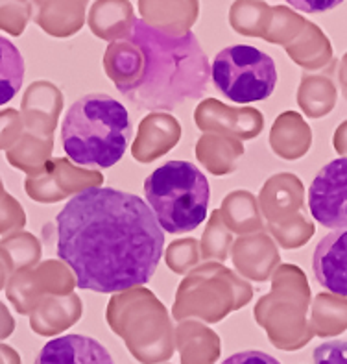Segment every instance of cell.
Masks as SVG:
<instances>
[{"label":"cell","mask_w":347,"mask_h":364,"mask_svg":"<svg viewBox=\"0 0 347 364\" xmlns=\"http://www.w3.org/2000/svg\"><path fill=\"white\" fill-rule=\"evenodd\" d=\"M57 257L84 291L113 294L153 277L165 233L141 196L111 187L78 193L56 217Z\"/></svg>","instance_id":"6da1fadb"},{"label":"cell","mask_w":347,"mask_h":364,"mask_svg":"<svg viewBox=\"0 0 347 364\" xmlns=\"http://www.w3.org/2000/svg\"><path fill=\"white\" fill-rule=\"evenodd\" d=\"M111 80L135 107L174 111L207 95L211 63L192 32L174 36L135 18Z\"/></svg>","instance_id":"7a4b0ae2"},{"label":"cell","mask_w":347,"mask_h":364,"mask_svg":"<svg viewBox=\"0 0 347 364\" xmlns=\"http://www.w3.org/2000/svg\"><path fill=\"white\" fill-rule=\"evenodd\" d=\"M130 137V113L106 92L78 98L61 124V144L70 161L91 168L116 165L128 150Z\"/></svg>","instance_id":"3957f363"},{"label":"cell","mask_w":347,"mask_h":364,"mask_svg":"<svg viewBox=\"0 0 347 364\" xmlns=\"http://www.w3.org/2000/svg\"><path fill=\"white\" fill-rule=\"evenodd\" d=\"M144 196L163 231L181 235L202 226L211 189L194 163L167 161L144 180Z\"/></svg>","instance_id":"277c9868"},{"label":"cell","mask_w":347,"mask_h":364,"mask_svg":"<svg viewBox=\"0 0 347 364\" xmlns=\"http://www.w3.org/2000/svg\"><path fill=\"white\" fill-rule=\"evenodd\" d=\"M214 87L235 104L263 102L277 85V67L266 52L250 45H233L214 55Z\"/></svg>","instance_id":"5b68a950"},{"label":"cell","mask_w":347,"mask_h":364,"mask_svg":"<svg viewBox=\"0 0 347 364\" xmlns=\"http://www.w3.org/2000/svg\"><path fill=\"white\" fill-rule=\"evenodd\" d=\"M309 209L319 226L347 230V157L321 166L309 187Z\"/></svg>","instance_id":"8992f818"},{"label":"cell","mask_w":347,"mask_h":364,"mask_svg":"<svg viewBox=\"0 0 347 364\" xmlns=\"http://www.w3.org/2000/svg\"><path fill=\"white\" fill-rule=\"evenodd\" d=\"M312 272L325 291L347 298V230L331 231L312 255Z\"/></svg>","instance_id":"52a82bcc"},{"label":"cell","mask_w":347,"mask_h":364,"mask_svg":"<svg viewBox=\"0 0 347 364\" xmlns=\"http://www.w3.org/2000/svg\"><path fill=\"white\" fill-rule=\"evenodd\" d=\"M33 364H115V360L97 338L85 335H63L48 341Z\"/></svg>","instance_id":"ba28073f"},{"label":"cell","mask_w":347,"mask_h":364,"mask_svg":"<svg viewBox=\"0 0 347 364\" xmlns=\"http://www.w3.org/2000/svg\"><path fill=\"white\" fill-rule=\"evenodd\" d=\"M33 21L50 36L78 32L84 21L85 0H32Z\"/></svg>","instance_id":"9c48e42d"},{"label":"cell","mask_w":347,"mask_h":364,"mask_svg":"<svg viewBox=\"0 0 347 364\" xmlns=\"http://www.w3.org/2000/svg\"><path fill=\"white\" fill-rule=\"evenodd\" d=\"M139 6L144 23L167 33L174 26V36H183L196 18L198 0H141Z\"/></svg>","instance_id":"30bf717a"},{"label":"cell","mask_w":347,"mask_h":364,"mask_svg":"<svg viewBox=\"0 0 347 364\" xmlns=\"http://www.w3.org/2000/svg\"><path fill=\"white\" fill-rule=\"evenodd\" d=\"M135 17L128 0H98L91 11L93 32L104 37L128 33Z\"/></svg>","instance_id":"8fae6325"},{"label":"cell","mask_w":347,"mask_h":364,"mask_svg":"<svg viewBox=\"0 0 347 364\" xmlns=\"http://www.w3.org/2000/svg\"><path fill=\"white\" fill-rule=\"evenodd\" d=\"M24 60L19 48L0 36V106L17 97L23 87Z\"/></svg>","instance_id":"7c38bea8"},{"label":"cell","mask_w":347,"mask_h":364,"mask_svg":"<svg viewBox=\"0 0 347 364\" xmlns=\"http://www.w3.org/2000/svg\"><path fill=\"white\" fill-rule=\"evenodd\" d=\"M181 363L183 364H213L220 355V341L213 333H183L181 335Z\"/></svg>","instance_id":"4fadbf2b"},{"label":"cell","mask_w":347,"mask_h":364,"mask_svg":"<svg viewBox=\"0 0 347 364\" xmlns=\"http://www.w3.org/2000/svg\"><path fill=\"white\" fill-rule=\"evenodd\" d=\"M30 18L28 0H0V30L21 36Z\"/></svg>","instance_id":"5bb4252c"},{"label":"cell","mask_w":347,"mask_h":364,"mask_svg":"<svg viewBox=\"0 0 347 364\" xmlns=\"http://www.w3.org/2000/svg\"><path fill=\"white\" fill-rule=\"evenodd\" d=\"M314 364H347V342L327 341L319 344L312 353Z\"/></svg>","instance_id":"9a60e30c"},{"label":"cell","mask_w":347,"mask_h":364,"mask_svg":"<svg viewBox=\"0 0 347 364\" xmlns=\"http://www.w3.org/2000/svg\"><path fill=\"white\" fill-rule=\"evenodd\" d=\"M24 224V215L21 211L19 203L10 196H4L0 203V233L11 230V228H21Z\"/></svg>","instance_id":"2e32d148"},{"label":"cell","mask_w":347,"mask_h":364,"mask_svg":"<svg viewBox=\"0 0 347 364\" xmlns=\"http://www.w3.org/2000/svg\"><path fill=\"white\" fill-rule=\"evenodd\" d=\"M222 364H281L275 357L264 353L259 350H248L233 353L231 357H227Z\"/></svg>","instance_id":"e0dca14e"},{"label":"cell","mask_w":347,"mask_h":364,"mask_svg":"<svg viewBox=\"0 0 347 364\" xmlns=\"http://www.w3.org/2000/svg\"><path fill=\"white\" fill-rule=\"evenodd\" d=\"M19 129V119L17 111L8 109L0 113V148L8 146L13 141L15 134Z\"/></svg>","instance_id":"ac0fdd59"},{"label":"cell","mask_w":347,"mask_h":364,"mask_svg":"<svg viewBox=\"0 0 347 364\" xmlns=\"http://www.w3.org/2000/svg\"><path fill=\"white\" fill-rule=\"evenodd\" d=\"M287 2L292 8L305 11V14H325L342 4L343 0H287Z\"/></svg>","instance_id":"d6986e66"},{"label":"cell","mask_w":347,"mask_h":364,"mask_svg":"<svg viewBox=\"0 0 347 364\" xmlns=\"http://www.w3.org/2000/svg\"><path fill=\"white\" fill-rule=\"evenodd\" d=\"M15 329V322L13 318L10 316L8 309H6L4 305L0 304V341L6 337H10L11 333Z\"/></svg>","instance_id":"ffe728a7"},{"label":"cell","mask_w":347,"mask_h":364,"mask_svg":"<svg viewBox=\"0 0 347 364\" xmlns=\"http://www.w3.org/2000/svg\"><path fill=\"white\" fill-rule=\"evenodd\" d=\"M0 364H21L19 353L13 348L0 344Z\"/></svg>","instance_id":"44dd1931"},{"label":"cell","mask_w":347,"mask_h":364,"mask_svg":"<svg viewBox=\"0 0 347 364\" xmlns=\"http://www.w3.org/2000/svg\"><path fill=\"white\" fill-rule=\"evenodd\" d=\"M10 268H11V264L8 263L6 255L0 252V287L4 285V279H6V276L10 274Z\"/></svg>","instance_id":"7402d4cb"},{"label":"cell","mask_w":347,"mask_h":364,"mask_svg":"<svg viewBox=\"0 0 347 364\" xmlns=\"http://www.w3.org/2000/svg\"><path fill=\"white\" fill-rule=\"evenodd\" d=\"M0 191H2V183H0Z\"/></svg>","instance_id":"603a6c76"},{"label":"cell","mask_w":347,"mask_h":364,"mask_svg":"<svg viewBox=\"0 0 347 364\" xmlns=\"http://www.w3.org/2000/svg\"><path fill=\"white\" fill-rule=\"evenodd\" d=\"M85 2H87V0H85Z\"/></svg>","instance_id":"cb8c5ba5"}]
</instances>
